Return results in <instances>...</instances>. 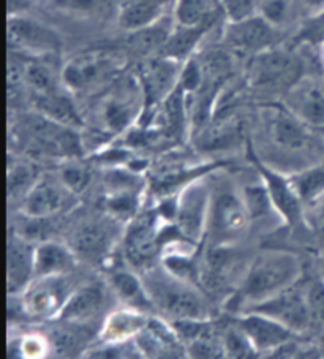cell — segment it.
I'll list each match as a JSON object with an SVG mask.
<instances>
[{
	"mask_svg": "<svg viewBox=\"0 0 324 359\" xmlns=\"http://www.w3.org/2000/svg\"><path fill=\"white\" fill-rule=\"evenodd\" d=\"M117 72L113 57L102 53H87L72 59L62 72V79L68 89L74 92L89 90L109 79Z\"/></svg>",
	"mask_w": 324,
	"mask_h": 359,
	"instance_id": "52a82bcc",
	"label": "cell"
},
{
	"mask_svg": "<svg viewBox=\"0 0 324 359\" xmlns=\"http://www.w3.org/2000/svg\"><path fill=\"white\" fill-rule=\"evenodd\" d=\"M302 5L313 15L324 13V0H302Z\"/></svg>",
	"mask_w": 324,
	"mask_h": 359,
	"instance_id": "ee69618b",
	"label": "cell"
},
{
	"mask_svg": "<svg viewBox=\"0 0 324 359\" xmlns=\"http://www.w3.org/2000/svg\"><path fill=\"white\" fill-rule=\"evenodd\" d=\"M288 107L305 126L324 127V78H299L288 89Z\"/></svg>",
	"mask_w": 324,
	"mask_h": 359,
	"instance_id": "9c48e42d",
	"label": "cell"
},
{
	"mask_svg": "<svg viewBox=\"0 0 324 359\" xmlns=\"http://www.w3.org/2000/svg\"><path fill=\"white\" fill-rule=\"evenodd\" d=\"M247 209L233 195H222L214 209V233L219 239H231L244 230Z\"/></svg>",
	"mask_w": 324,
	"mask_h": 359,
	"instance_id": "d6986e66",
	"label": "cell"
},
{
	"mask_svg": "<svg viewBox=\"0 0 324 359\" xmlns=\"http://www.w3.org/2000/svg\"><path fill=\"white\" fill-rule=\"evenodd\" d=\"M311 325L324 326V278L310 282L304 290Z\"/></svg>",
	"mask_w": 324,
	"mask_h": 359,
	"instance_id": "d590c367",
	"label": "cell"
},
{
	"mask_svg": "<svg viewBox=\"0 0 324 359\" xmlns=\"http://www.w3.org/2000/svg\"><path fill=\"white\" fill-rule=\"evenodd\" d=\"M248 315L245 318H241L238 325L241 330L247 334L257 351L261 350H277L278 346L290 342L295 337V331L266 315L255 313Z\"/></svg>",
	"mask_w": 324,
	"mask_h": 359,
	"instance_id": "4fadbf2b",
	"label": "cell"
},
{
	"mask_svg": "<svg viewBox=\"0 0 324 359\" xmlns=\"http://www.w3.org/2000/svg\"><path fill=\"white\" fill-rule=\"evenodd\" d=\"M161 244L160 234L151 217H141L127 233L126 249L128 259L135 266L146 264L155 257Z\"/></svg>",
	"mask_w": 324,
	"mask_h": 359,
	"instance_id": "e0dca14e",
	"label": "cell"
},
{
	"mask_svg": "<svg viewBox=\"0 0 324 359\" xmlns=\"http://www.w3.org/2000/svg\"><path fill=\"white\" fill-rule=\"evenodd\" d=\"M22 135L35 149L53 156H79L81 144L72 127L62 126L40 113L26 116L21 123Z\"/></svg>",
	"mask_w": 324,
	"mask_h": 359,
	"instance_id": "3957f363",
	"label": "cell"
},
{
	"mask_svg": "<svg viewBox=\"0 0 324 359\" xmlns=\"http://www.w3.org/2000/svg\"><path fill=\"white\" fill-rule=\"evenodd\" d=\"M290 13V2L288 0H266L261 5V16L272 26L282 24Z\"/></svg>",
	"mask_w": 324,
	"mask_h": 359,
	"instance_id": "b9f144b4",
	"label": "cell"
},
{
	"mask_svg": "<svg viewBox=\"0 0 324 359\" xmlns=\"http://www.w3.org/2000/svg\"><path fill=\"white\" fill-rule=\"evenodd\" d=\"M104 302L103 290L98 285H87L68 298L60 309V320L86 323L102 311Z\"/></svg>",
	"mask_w": 324,
	"mask_h": 359,
	"instance_id": "ac0fdd59",
	"label": "cell"
},
{
	"mask_svg": "<svg viewBox=\"0 0 324 359\" xmlns=\"http://www.w3.org/2000/svg\"><path fill=\"white\" fill-rule=\"evenodd\" d=\"M244 200H245V209L247 214L252 219H259L269 212V208L272 204L271 191L267 187H261V185H248L244 190Z\"/></svg>",
	"mask_w": 324,
	"mask_h": 359,
	"instance_id": "e575fe53",
	"label": "cell"
},
{
	"mask_svg": "<svg viewBox=\"0 0 324 359\" xmlns=\"http://www.w3.org/2000/svg\"><path fill=\"white\" fill-rule=\"evenodd\" d=\"M323 272H324V264H323ZM324 278V277H323Z\"/></svg>",
	"mask_w": 324,
	"mask_h": 359,
	"instance_id": "f6af8a7d",
	"label": "cell"
},
{
	"mask_svg": "<svg viewBox=\"0 0 324 359\" xmlns=\"http://www.w3.org/2000/svg\"><path fill=\"white\" fill-rule=\"evenodd\" d=\"M154 306L177 320H204L209 315L208 302L190 282L170 271H149L142 278Z\"/></svg>",
	"mask_w": 324,
	"mask_h": 359,
	"instance_id": "6da1fadb",
	"label": "cell"
},
{
	"mask_svg": "<svg viewBox=\"0 0 324 359\" xmlns=\"http://www.w3.org/2000/svg\"><path fill=\"white\" fill-rule=\"evenodd\" d=\"M8 292L16 293L27 283L30 274L34 272L35 253L30 252L27 244L20 238L8 241Z\"/></svg>",
	"mask_w": 324,
	"mask_h": 359,
	"instance_id": "603a6c76",
	"label": "cell"
},
{
	"mask_svg": "<svg viewBox=\"0 0 324 359\" xmlns=\"http://www.w3.org/2000/svg\"><path fill=\"white\" fill-rule=\"evenodd\" d=\"M8 36L13 45L39 54H53L62 48L60 36L53 29L29 18L10 16Z\"/></svg>",
	"mask_w": 324,
	"mask_h": 359,
	"instance_id": "8fae6325",
	"label": "cell"
},
{
	"mask_svg": "<svg viewBox=\"0 0 324 359\" xmlns=\"http://www.w3.org/2000/svg\"><path fill=\"white\" fill-rule=\"evenodd\" d=\"M258 166L261 172L264 175V179L267 181V189L271 191L272 196V203L280 209L286 219H288L290 224H296V222L301 219V209H299V196L296 195V191L290 187L283 179H280L278 176L272 175L271 171L264 170L263 166Z\"/></svg>",
	"mask_w": 324,
	"mask_h": 359,
	"instance_id": "484cf974",
	"label": "cell"
},
{
	"mask_svg": "<svg viewBox=\"0 0 324 359\" xmlns=\"http://www.w3.org/2000/svg\"><path fill=\"white\" fill-rule=\"evenodd\" d=\"M212 22L199 24V26H180L176 30H173L166 45L163 46V55L171 57L174 60H184L189 57V54L196 48L201 40V36L208 32Z\"/></svg>",
	"mask_w": 324,
	"mask_h": 359,
	"instance_id": "d4e9b609",
	"label": "cell"
},
{
	"mask_svg": "<svg viewBox=\"0 0 324 359\" xmlns=\"http://www.w3.org/2000/svg\"><path fill=\"white\" fill-rule=\"evenodd\" d=\"M113 244V230L104 222H89L81 225L73 236V245L81 255L87 258H100Z\"/></svg>",
	"mask_w": 324,
	"mask_h": 359,
	"instance_id": "7402d4cb",
	"label": "cell"
},
{
	"mask_svg": "<svg viewBox=\"0 0 324 359\" xmlns=\"http://www.w3.org/2000/svg\"><path fill=\"white\" fill-rule=\"evenodd\" d=\"M106 204H108V209L111 212L117 215V217L127 219L136 212V208H138V198H136V191L133 190L111 191Z\"/></svg>",
	"mask_w": 324,
	"mask_h": 359,
	"instance_id": "74e56055",
	"label": "cell"
},
{
	"mask_svg": "<svg viewBox=\"0 0 324 359\" xmlns=\"http://www.w3.org/2000/svg\"><path fill=\"white\" fill-rule=\"evenodd\" d=\"M222 7L229 22H239L255 16L257 0H222Z\"/></svg>",
	"mask_w": 324,
	"mask_h": 359,
	"instance_id": "ab89813d",
	"label": "cell"
},
{
	"mask_svg": "<svg viewBox=\"0 0 324 359\" xmlns=\"http://www.w3.org/2000/svg\"><path fill=\"white\" fill-rule=\"evenodd\" d=\"M171 32L173 30L168 24L157 21L152 26L136 30L132 39V46L136 51L141 53H151L155 51V49H163Z\"/></svg>",
	"mask_w": 324,
	"mask_h": 359,
	"instance_id": "f546056e",
	"label": "cell"
},
{
	"mask_svg": "<svg viewBox=\"0 0 324 359\" xmlns=\"http://www.w3.org/2000/svg\"><path fill=\"white\" fill-rule=\"evenodd\" d=\"M130 353H135L133 350H128L127 346H122L121 344H116V345H108V346H103V348H100L97 351H92V358H130V356H135V355H130Z\"/></svg>",
	"mask_w": 324,
	"mask_h": 359,
	"instance_id": "7bdbcfd3",
	"label": "cell"
},
{
	"mask_svg": "<svg viewBox=\"0 0 324 359\" xmlns=\"http://www.w3.org/2000/svg\"><path fill=\"white\" fill-rule=\"evenodd\" d=\"M34 177H35V171L32 165L27 163H21L16 165L13 171H10L8 176V191L11 194H22L26 191L30 185L34 184Z\"/></svg>",
	"mask_w": 324,
	"mask_h": 359,
	"instance_id": "60d3db41",
	"label": "cell"
},
{
	"mask_svg": "<svg viewBox=\"0 0 324 359\" xmlns=\"http://www.w3.org/2000/svg\"><path fill=\"white\" fill-rule=\"evenodd\" d=\"M271 140L280 149L304 151L311 144V136L305 123L288 111H277L269 122Z\"/></svg>",
	"mask_w": 324,
	"mask_h": 359,
	"instance_id": "5bb4252c",
	"label": "cell"
},
{
	"mask_svg": "<svg viewBox=\"0 0 324 359\" xmlns=\"http://www.w3.org/2000/svg\"><path fill=\"white\" fill-rule=\"evenodd\" d=\"M301 78V64L282 49L258 53L248 65V79L255 88H291Z\"/></svg>",
	"mask_w": 324,
	"mask_h": 359,
	"instance_id": "5b68a950",
	"label": "cell"
},
{
	"mask_svg": "<svg viewBox=\"0 0 324 359\" xmlns=\"http://www.w3.org/2000/svg\"><path fill=\"white\" fill-rule=\"evenodd\" d=\"M113 285L116 292L119 293L123 301L133 307H138L141 311H147V309H154V302L151 296L146 292L144 283H141L133 274L126 271H119L113 276Z\"/></svg>",
	"mask_w": 324,
	"mask_h": 359,
	"instance_id": "4316f807",
	"label": "cell"
},
{
	"mask_svg": "<svg viewBox=\"0 0 324 359\" xmlns=\"http://www.w3.org/2000/svg\"><path fill=\"white\" fill-rule=\"evenodd\" d=\"M301 272L299 259L285 252H266L252 264L244 282V296L258 304L292 287Z\"/></svg>",
	"mask_w": 324,
	"mask_h": 359,
	"instance_id": "7a4b0ae2",
	"label": "cell"
},
{
	"mask_svg": "<svg viewBox=\"0 0 324 359\" xmlns=\"http://www.w3.org/2000/svg\"><path fill=\"white\" fill-rule=\"evenodd\" d=\"M34 104L40 114L49 117L62 126L76 128L83 127V117L78 113L76 107L60 90L45 92V94H34Z\"/></svg>",
	"mask_w": 324,
	"mask_h": 359,
	"instance_id": "ffe728a7",
	"label": "cell"
},
{
	"mask_svg": "<svg viewBox=\"0 0 324 359\" xmlns=\"http://www.w3.org/2000/svg\"><path fill=\"white\" fill-rule=\"evenodd\" d=\"M205 203H208V194L203 187L187 189L180 198L176 210L177 230L180 234L191 241H198L201 236Z\"/></svg>",
	"mask_w": 324,
	"mask_h": 359,
	"instance_id": "2e32d148",
	"label": "cell"
},
{
	"mask_svg": "<svg viewBox=\"0 0 324 359\" xmlns=\"http://www.w3.org/2000/svg\"><path fill=\"white\" fill-rule=\"evenodd\" d=\"M277 39L276 26L267 22L263 16H252L239 22H229L227 27L228 45L242 53H255L269 49Z\"/></svg>",
	"mask_w": 324,
	"mask_h": 359,
	"instance_id": "30bf717a",
	"label": "cell"
},
{
	"mask_svg": "<svg viewBox=\"0 0 324 359\" xmlns=\"http://www.w3.org/2000/svg\"><path fill=\"white\" fill-rule=\"evenodd\" d=\"M250 312L277 320L291 331H302L311 325L304 290H299L295 285L269 299L255 304Z\"/></svg>",
	"mask_w": 324,
	"mask_h": 359,
	"instance_id": "ba28073f",
	"label": "cell"
},
{
	"mask_svg": "<svg viewBox=\"0 0 324 359\" xmlns=\"http://www.w3.org/2000/svg\"><path fill=\"white\" fill-rule=\"evenodd\" d=\"M180 70L182 68L179 67V60L166 57V55L149 59L141 65L138 79L147 109L163 103L168 95L177 88Z\"/></svg>",
	"mask_w": 324,
	"mask_h": 359,
	"instance_id": "8992f818",
	"label": "cell"
},
{
	"mask_svg": "<svg viewBox=\"0 0 324 359\" xmlns=\"http://www.w3.org/2000/svg\"><path fill=\"white\" fill-rule=\"evenodd\" d=\"M67 283L60 276L39 277L24 294V311L36 317H48L67 302Z\"/></svg>",
	"mask_w": 324,
	"mask_h": 359,
	"instance_id": "7c38bea8",
	"label": "cell"
},
{
	"mask_svg": "<svg viewBox=\"0 0 324 359\" xmlns=\"http://www.w3.org/2000/svg\"><path fill=\"white\" fill-rule=\"evenodd\" d=\"M292 190L296 191L299 200L311 201L324 194V170L313 168L296 176L291 182Z\"/></svg>",
	"mask_w": 324,
	"mask_h": 359,
	"instance_id": "1f68e13d",
	"label": "cell"
},
{
	"mask_svg": "<svg viewBox=\"0 0 324 359\" xmlns=\"http://www.w3.org/2000/svg\"><path fill=\"white\" fill-rule=\"evenodd\" d=\"M176 20L180 26L214 22L215 0H176Z\"/></svg>",
	"mask_w": 324,
	"mask_h": 359,
	"instance_id": "83f0119b",
	"label": "cell"
},
{
	"mask_svg": "<svg viewBox=\"0 0 324 359\" xmlns=\"http://www.w3.org/2000/svg\"><path fill=\"white\" fill-rule=\"evenodd\" d=\"M204 84V70L201 62L189 59L180 70L179 86L185 94H195Z\"/></svg>",
	"mask_w": 324,
	"mask_h": 359,
	"instance_id": "f35d334b",
	"label": "cell"
},
{
	"mask_svg": "<svg viewBox=\"0 0 324 359\" xmlns=\"http://www.w3.org/2000/svg\"><path fill=\"white\" fill-rule=\"evenodd\" d=\"M222 340L223 346H225V353L229 358H252L253 353L257 351L239 325L228 327Z\"/></svg>",
	"mask_w": 324,
	"mask_h": 359,
	"instance_id": "836d02e7",
	"label": "cell"
},
{
	"mask_svg": "<svg viewBox=\"0 0 324 359\" xmlns=\"http://www.w3.org/2000/svg\"><path fill=\"white\" fill-rule=\"evenodd\" d=\"M141 327H144V320L141 315L119 312L109 320L108 326H106V337L111 342H119V339L128 337L130 334L140 331Z\"/></svg>",
	"mask_w": 324,
	"mask_h": 359,
	"instance_id": "d6a6232c",
	"label": "cell"
},
{
	"mask_svg": "<svg viewBox=\"0 0 324 359\" xmlns=\"http://www.w3.org/2000/svg\"><path fill=\"white\" fill-rule=\"evenodd\" d=\"M67 326H59L51 332V342L58 353H74L89 340L90 332L86 331L83 323H73V321H65Z\"/></svg>",
	"mask_w": 324,
	"mask_h": 359,
	"instance_id": "f1b7e54d",
	"label": "cell"
},
{
	"mask_svg": "<svg viewBox=\"0 0 324 359\" xmlns=\"http://www.w3.org/2000/svg\"><path fill=\"white\" fill-rule=\"evenodd\" d=\"M144 94L140 79L127 76L117 81L100 104V121L113 133L126 130L140 113Z\"/></svg>",
	"mask_w": 324,
	"mask_h": 359,
	"instance_id": "277c9868",
	"label": "cell"
},
{
	"mask_svg": "<svg viewBox=\"0 0 324 359\" xmlns=\"http://www.w3.org/2000/svg\"><path fill=\"white\" fill-rule=\"evenodd\" d=\"M60 177L68 190L73 194H81L90 184L92 172L81 163H67L60 171Z\"/></svg>",
	"mask_w": 324,
	"mask_h": 359,
	"instance_id": "8d00e7d4",
	"label": "cell"
},
{
	"mask_svg": "<svg viewBox=\"0 0 324 359\" xmlns=\"http://www.w3.org/2000/svg\"><path fill=\"white\" fill-rule=\"evenodd\" d=\"M72 268L73 257L65 247L54 243H45L35 250L34 274L36 277L62 276Z\"/></svg>",
	"mask_w": 324,
	"mask_h": 359,
	"instance_id": "cb8c5ba5",
	"label": "cell"
},
{
	"mask_svg": "<svg viewBox=\"0 0 324 359\" xmlns=\"http://www.w3.org/2000/svg\"><path fill=\"white\" fill-rule=\"evenodd\" d=\"M24 81L32 88L34 94L59 90L58 78H55L53 68L40 60L29 62L27 65H24Z\"/></svg>",
	"mask_w": 324,
	"mask_h": 359,
	"instance_id": "4dcf8cb0",
	"label": "cell"
},
{
	"mask_svg": "<svg viewBox=\"0 0 324 359\" xmlns=\"http://www.w3.org/2000/svg\"><path fill=\"white\" fill-rule=\"evenodd\" d=\"M166 5V0H123L119 24L132 32L152 26L161 20Z\"/></svg>",
	"mask_w": 324,
	"mask_h": 359,
	"instance_id": "44dd1931",
	"label": "cell"
},
{
	"mask_svg": "<svg viewBox=\"0 0 324 359\" xmlns=\"http://www.w3.org/2000/svg\"><path fill=\"white\" fill-rule=\"evenodd\" d=\"M68 201H70V196H68L67 190L55 182L45 179V181H40L30 189L24 209H26L30 217L46 219L49 215L64 210L68 206Z\"/></svg>",
	"mask_w": 324,
	"mask_h": 359,
	"instance_id": "9a60e30c",
	"label": "cell"
}]
</instances>
